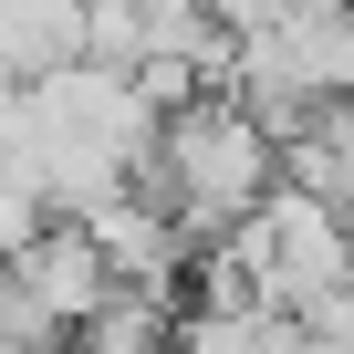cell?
I'll use <instances>...</instances> for the list:
<instances>
[{
  "instance_id": "1",
  "label": "cell",
  "mask_w": 354,
  "mask_h": 354,
  "mask_svg": "<svg viewBox=\"0 0 354 354\" xmlns=\"http://www.w3.org/2000/svg\"><path fill=\"white\" fill-rule=\"evenodd\" d=\"M240 261H250L261 313H323V302L354 281V230H344L313 188H292V177H281V198L240 230Z\"/></svg>"
},
{
  "instance_id": "2",
  "label": "cell",
  "mask_w": 354,
  "mask_h": 354,
  "mask_svg": "<svg viewBox=\"0 0 354 354\" xmlns=\"http://www.w3.org/2000/svg\"><path fill=\"white\" fill-rule=\"evenodd\" d=\"M11 271H21V281H32V292H42L63 323H84V313L115 292V261H104V240H94L84 219H53V230H42V240L11 261Z\"/></svg>"
},
{
  "instance_id": "3",
  "label": "cell",
  "mask_w": 354,
  "mask_h": 354,
  "mask_svg": "<svg viewBox=\"0 0 354 354\" xmlns=\"http://www.w3.org/2000/svg\"><path fill=\"white\" fill-rule=\"evenodd\" d=\"M177 323H188V292H146V281H115L84 323H73V354H167Z\"/></svg>"
},
{
  "instance_id": "4",
  "label": "cell",
  "mask_w": 354,
  "mask_h": 354,
  "mask_svg": "<svg viewBox=\"0 0 354 354\" xmlns=\"http://www.w3.org/2000/svg\"><path fill=\"white\" fill-rule=\"evenodd\" d=\"M73 63L136 73V63H146V0H84V53H73Z\"/></svg>"
},
{
  "instance_id": "5",
  "label": "cell",
  "mask_w": 354,
  "mask_h": 354,
  "mask_svg": "<svg viewBox=\"0 0 354 354\" xmlns=\"http://www.w3.org/2000/svg\"><path fill=\"white\" fill-rule=\"evenodd\" d=\"M42 230H53V188H32V177H0V261H21Z\"/></svg>"
},
{
  "instance_id": "6",
  "label": "cell",
  "mask_w": 354,
  "mask_h": 354,
  "mask_svg": "<svg viewBox=\"0 0 354 354\" xmlns=\"http://www.w3.org/2000/svg\"><path fill=\"white\" fill-rule=\"evenodd\" d=\"M250 333H261V313H209V302H188L177 354H250Z\"/></svg>"
},
{
  "instance_id": "7",
  "label": "cell",
  "mask_w": 354,
  "mask_h": 354,
  "mask_svg": "<svg viewBox=\"0 0 354 354\" xmlns=\"http://www.w3.org/2000/svg\"><path fill=\"white\" fill-rule=\"evenodd\" d=\"M250 354H323V344H313V323H302V313H261Z\"/></svg>"
},
{
  "instance_id": "8",
  "label": "cell",
  "mask_w": 354,
  "mask_h": 354,
  "mask_svg": "<svg viewBox=\"0 0 354 354\" xmlns=\"http://www.w3.org/2000/svg\"><path fill=\"white\" fill-rule=\"evenodd\" d=\"M167 354H177V344H167Z\"/></svg>"
}]
</instances>
